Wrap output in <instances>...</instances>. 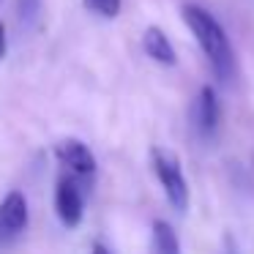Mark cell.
I'll return each instance as SVG.
<instances>
[{"mask_svg":"<svg viewBox=\"0 0 254 254\" xmlns=\"http://www.w3.org/2000/svg\"><path fill=\"white\" fill-rule=\"evenodd\" d=\"M191 123H194V131H197L199 139H205V142L216 139L219 126H221V107H219V96H216V90L210 85H205L199 90L197 101H194Z\"/></svg>","mask_w":254,"mask_h":254,"instance_id":"obj_6","label":"cell"},{"mask_svg":"<svg viewBox=\"0 0 254 254\" xmlns=\"http://www.w3.org/2000/svg\"><path fill=\"white\" fill-rule=\"evenodd\" d=\"M90 254H110V249H107V246H101V243H96V246L90 249Z\"/></svg>","mask_w":254,"mask_h":254,"instance_id":"obj_12","label":"cell"},{"mask_svg":"<svg viewBox=\"0 0 254 254\" xmlns=\"http://www.w3.org/2000/svg\"><path fill=\"white\" fill-rule=\"evenodd\" d=\"M85 194H88V186H82L77 178L61 172L55 183V213L63 227H68V230L79 227L85 216Z\"/></svg>","mask_w":254,"mask_h":254,"instance_id":"obj_4","label":"cell"},{"mask_svg":"<svg viewBox=\"0 0 254 254\" xmlns=\"http://www.w3.org/2000/svg\"><path fill=\"white\" fill-rule=\"evenodd\" d=\"M41 11V0H17V14L22 22H33Z\"/></svg>","mask_w":254,"mask_h":254,"instance_id":"obj_10","label":"cell"},{"mask_svg":"<svg viewBox=\"0 0 254 254\" xmlns=\"http://www.w3.org/2000/svg\"><path fill=\"white\" fill-rule=\"evenodd\" d=\"M150 249H153V254H181L178 232L164 219H156L150 227Z\"/></svg>","mask_w":254,"mask_h":254,"instance_id":"obj_8","label":"cell"},{"mask_svg":"<svg viewBox=\"0 0 254 254\" xmlns=\"http://www.w3.org/2000/svg\"><path fill=\"white\" fill-rule=\"evenodd\" d=\"M28 221H30L28 197L14 189L0 199V243H11L14 238H19L28 227Z\"/></svg>","mask_w":254,"mask_h":254,"instance_id":"obj_5","label":"cell"},{"mask_svg":"<svg viewBox=\"0 0 254 254\" xmlns=\"http://www.w3.org/2000/svg\"><path fill=\"white\" fill-rule=\"evenodd\" d=\"M150 167H153L170 205L178 213H183L189 208V183H186V175H183L181 159L167 148H150Z\"/></svg>","mask_w":254,"mask_h":254,"instance_id":"obj_2","label":"cell"},{"mask_svg":"<svg viewBox=\"0 0 254 254\" xmlns=\"http://www.w3.org/2000/svg\"><path fill=\"white\" fill-rule=\"evenodd\" d=\"M142 50L150 61L161 63V66H175L178 63V55H175V50H172L167 33L161 28H156V25H150L142 33Z\"/></svg>","mask_w":254,"mask_h":254,"instance_id":"obj_7","label":"cell"},{"mask_svg":"<svg viewBox=\"0 0 254 254\" xmlns=\"http://www.w3.org/2000/svg\"><path fill=\"white\" fill-rule=\"evenodd\" d=\"M183 22L194 33L205 61L213 68L216 79L219 82H232V77L238 71V61H235V50H232V44L227 39L224 28L219 25V19L210 11H205V8L189 3V6H183Z\"/></svg>","mask_w":254,"mask_h":254,"instance_id":"obj_1","label":"cell"},{"mask_svg":"<svg viewBox=\"0 0 254 254\" xmlns=\"http://www.w3.org/2000/svg\"><path fill=\"white\" fill-rule=\"evenodd\" d=\"M55 159L58 164L63 167V172L71 178H77L82 186H93L96 181V170H99V164H96V156L93 150L88 148L85 142H79V139H61L55 148Z\"/></svg>","mask_w":254,"mask_h":254,"instance_id":"obj_3","label":"cell"},{"mask_svg":"<svg viewBox=\"0 0 254 254\" xmlns=\"http://www.w3.org/2000/svg\"><path fill=\"white\" fill-rule=\"evenodd\" d=\"M6 52H8V33H6V25L0 22V61L6 58Z\"/></svg>","mask_w":254,"mask_h":254,"instance_id":"obj_11","label":"cell"},{"mask_svg":"<svg viewBox=\"0 0 254 254\" xmlns=\"http://www.w3.org/2000/svg\"><path fill=\"white\" fill-rule=\"evenodd\" d=\"M82 3L88 11L99 14V17H107V19L121 14V0H82Z\"/></svg>","mask_w":254,"mask_h":254,"instance_id":"obj_9","label":"cell"}]
</instances>
